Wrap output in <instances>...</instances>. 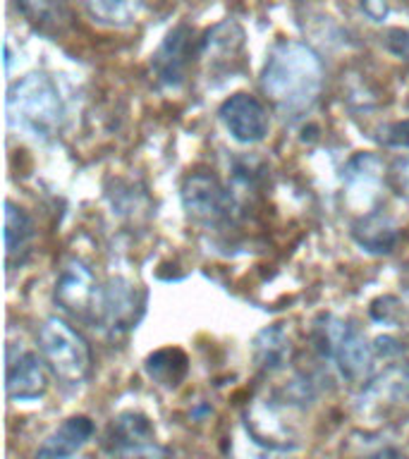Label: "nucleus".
Listing matches in <instances>:
<instances>
[{
    "label": "nucleus",
    "instance_id": "16",
    "mask_svg": "<svg viewBox=\"0 0 409 459\" xmlns=\"http://www.w3.org/2000/svg\"><path fill=\"white\" fill-rule=\"evenodd\" d=\"M189 361H187L185 351L182 350H158L156 354H151L146 359V373L156 380L158 385L178 387L187 376Z\"/></svg>",
    "mask_w": 409,
    "mask_h": 459
},
{
    "label": "nucleus",
    "instance_id": "2",
    "mask_svg": "<svg viewBox=\"0 0 409 459\" xmlns=\"http://www.w3.org/2000/svg\"><path fill=\"white\" fill-rule=\"evenodd\" d=\"M7 122L36 142H48L63 122V99L56 82L39 72L14 82L7 91Z\"/></svg>",
    "mask_w": 409,
    "mask_h": 459
},
{
    "label": "nucleus",
    "instance_id": "14",
    "mask_svg": "<svg viewBox=\"0 0 409 459\" xmlns=\"http://www.w3.org/2000/svg\"><path fill=\"white\" fill-rule=\"evenodd\" d=\"M93 22L106 27H129L142 14L144 0H82Z\"/></svg>",
    "mask_w": 409,
    "mask_h": 459
},
{
    "label": "nucleus",
    "instance_id": "6",
    "mask_svg": "<svg viewBox=\"0 0 409 459\" xmlns=\"http://www.w3.org/2000/svg\"><path fill=\"white\" fill-rule=\"evenodd\" d=\"M100 292H103V287L99 285L91 268L79 258H70L57 273L53 297H56L57 307L70 316L96 323Z\"/></svg>",
    "mask_w": 409,
    "mask_h": 459
},
{
    "label": "nucleus",
    "instance_id": "1",
    "mask_svg": "<svg viewBox=\"0 0 409 459\" xmlns=\"http://www.w3.org/2000/svg\"><path fill=\"white\" fill-rule=\"evenodd\" d=\"M326 72L318 53L301 41H280L261 72V91L285 113H304L321 96Z\"/></svg>",
    "mask_w": 409,
    "mask_h": 459
},
{
    "label": "nucleus",
    "instance_id": "10",
    "mask_svg": "<svg viewBox=\"0 0 409 459\" xmlns=\"http://www.w3.org/2000/svg\"><path fill=\"white\" fill-rule=\"evenodd\" d=\"M139 308H142V301L136 297V287L129 285L127 280H110L108 287H103V292H100L96 323L100 328L127 330L136 323Z\"/></svg>",
    "mask_w": 409,
    "mask_h": 459
},
{
    "label": "nucleus",
    "instance_id": "19",
    "mask_svg": "<svg viewBox=\"0 0 409 459\" xmlns=\"http://www.w3.org/2000/svg\"><path fill=\"white\" fill-rule=\"evenodd\" d=\"M386 142L393 143V146H409V120L400 122V125H393L390 134L386 136Z\"/></svg>",
    "mask_w": 409,
    "mask_h": 459
},
{
    "label": "nucleus",
    "instance_id": "17",
    "mask_svg": "<svg viewBox=\"0 0 409 459\" xmlns=\"http://www.w3.org/2000/svg\"><path fill=\"white\" fill-rule=\"evenodd\" d=\"M354 237H357V242L366 251H373V254H387L395 247V242H397L393 225L379 213L361 218L354 225Z\"/></svg>",
    "mask_w": 409,
    "mask_h": 459
},
{
    "label": "nucleus",
    "instance_id": "5",
    "mask_svg": "<svg viewBox=\"0 0 409 459\" xmlns=\"http://www.w3.org/2000/svg\"><path fill=\"white\" fill-rule=\"evenodd\" d=\"M182 208L189 215V221L199 225H221L230 221V215L237 211V201L221 178L208 170L189 172L179 189Z\"/></svg>",
    "mask_w": 409,
    "mask_h": 459
},
{
    "label": "nucleus",
    "instance_id": "8",
    "mask_svg": "<svg viewBox=\"0 0 409 459\" xmlns=\"http://www.w3.org/2000/svg\"><path fill=\"white\" fill-rule=\"evenodd\" d=\"M48 364L31 350H7V397L13 402L41 400L48 390Z\"/></svg>",
    "mask_w": 409,
    "mask_h": 459
},
{
    "label": "nucleus",
    "instance_id": "11",
    "mask_svg": "<svg viewBox=\"0 0 409 459\" xmlns=\"http://www.w3.org/2000/svg\"><path fill=\"white\" fill-rule=\"evenodd\" d=\"M93 436V421L89 416L77 414L65 419L57 429H53L39 445L34 459H70L77 455Z\"/></svg>",
    "mask_w": 409,
    "mask_h": 459
},
{
    "label": "nucleus",
    "instance_id": "18",
    "mask_svg": "<svg viewBox=\"0 0 409 459\" xmlns=\"http://www.w3.org/2000/svg\"><path fill=\"white\" fill-rule=\"evenodd\" d=\"M347 189H350V196L359 192V189H366L371 194V199L376 196V189H379L380 182V160L376 156H369V153H361L350 163L347 168Z\"/></svg>",
    "mask_w": 409,
    "mask_h": 459
},
{
    "label": "nucleus",
    "instance_id": "3",
    "mask_svg": "<svg viewBox=\"0 0 409 459\" xmlns=\"http://www.w3.org/2000/svg\"><path fill=\"white\" fill-rule=\"evenodd\" d=\"M39 351L50 373L65 385H82L91 373V347L65 318L48 316L36 333Z\"/></svg>",
    "mask_w": 409,
    "mask_h": 459
},
{
    "label": "nucleus",
    "instance_id": "9",
    "mask_svg": "<svg viewBox=\"0 0 409 459\" xmlns=\"http://www.w3.org/2000/svg\"><path fill=\"white\" fill-rule=\"evenodd\" d=\"M194 57V29L189 24H178L163 43L153 53L151 67L153 74L168 89H178L185 84L187 72L192 67Z\"/></svg>",
    "mask_w": 409,
    "mask_h": 459
},
{
    "label": "nucleus",
    "instance_id": "15",
    "mask_svg": "<svg viewBox=\"0 0 409 459\" xmlns=\"http://www.w3.org/2000/svg\"><path fill=\"white\" fill-rule=\"evenodd\" d=\"M290 337L280 325H271V328L261 330L254 340V359L257 364L265 371H278L285 366V361L290 359Z\"/></svg>",
    "mask_w": 409,
    "mask_h": 459
},
{
    "label": "nucleus",
    "instance_id": "7",
    "mask_svg": "<svg viewBox=\"0 0 409 459\" xmlns=\"http://www.w3.org/2000/svg\"><path fill=\"white\" fill-rule=\"evenodd\" d=\"M218 117L237 143H258L264 142L271 132V115L264 100L251 96V93L237 91L225 99L218 108Z\"/></svg>",
    "mask_w": 409,
    "mask_h": 459
},
{
    "label": "nucleus",
    "instance_id": "13",
    "mask_svg": "<svg viewBox=\"0 0 409 459\" xmlns=\"http://www.w3.org/2000/svg\"><path fill=\"white\" fill-rule=\"evenodd\" d=\"M108 440H110V447L117 455L127 450H136V447H144V445L156 443L151 421L144 414H136V411H127V414L117 416L113 426H110Z\"/></svg>",
    "mask_w": 409,
    "mask_h": 459
},
{
    "label": "nucleus",
    "instance_id": "20",
    "mask_svg": "<svg viewBox=\"0 0 409 459\" xmlns=\"http://www.w3.org/2000/svg\"><path fill=\"white\" fill-rule=\"evenodd\" d=\"M364 459H407V457H405V452L397 450L395 445H380V447L369 452Z\"/></svg>",
    "mask_w": 409,
    "mask_h": 459
},
{
    "label": "nucleus",
    "instance_id": "4",
    "mask_svg": "<svg viewBox=\"0 0 409 459\" xmlns=\"http://www.w3.org/2000/svg\"><path fill=\"white\" fill-rule=\"evenodd\" d=\"M316 347L350 383H364L369 378L373 368V347L366 342L357 325L335 316H323L316 325Z\"/></svg>",
    "mask_w": 409,
    "mask_h": 459
},
{
    "label": "nucleus",
    "instance_id": "12",
    "mask_svg": "<svg viewBox=\"0 0 409 459\" xmlns=\"http://www.w3.org/2000/svg\"><path fill=\"white\" fill-rule=\"evenodd\" d=\"M36 237V228L31 215L22 206L7 201L5 204V258L7 268L13 271L14 265H22L27 261L31 242Z\"/></svg>",
    "mask_w": 409,
    "mask_h": 459
}]
</instances>
